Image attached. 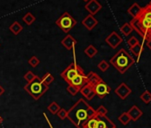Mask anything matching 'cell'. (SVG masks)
I'll use <instances>...</instances> for the list:
<instances>
[{
  "instance_id": "cell-1",
  "label": "cell",
  "mask_w": 151,
  "mask_h": 128,
  "mask_svg": "<svg viewBox=\"0 0 151 128\" xmlns=\"http://www.w3.org/2000/svg\"><path fill=\"white\" fill-rule=\"evenodd\" d=\"M96 115V110L86 100L79 99L68 110L67 118L77 128H84L86 121Z\"/></svg>"
},
{
  "instance_id": "cell-2",
  "label": "cell",
  "mask_w": 151,
  "mask_h": 128,
  "mask_svg": "<svg viewBox=\"0 0 151 128\" xmlns=\"http://www.w3.org/2000/svg\"><path fill=\"white\" fill-rule=\"evenodd\" d=\"M132 28L145 40L151 39V6L141 7L139 14L130 22Z\"/></svg>"
},
{
  "instance_id": "cell-3",
  "label": "cell",
  "mask_w": 151,
  "mask_h": 128,
  "mask_svg": "<svg viewBox=\"0 0 151 128\" xmlns=\"http://www.w3.org/2000/svg\"><path fill=\"white\" fill-rule=\"evenodd\" d=\"M109 62L119 71V73L124 74L135 63V60L124 49H121L109 60Z\"/></svg>"
},
{
  "instance_id": "cell-4",
  "label": "cell",
  "mask_w": 151,
  "mask_h": 128,
  "mask_svg": "<svg viewBox=\"0 0 151 128\" xmlns=\"http://www.w3.org/2000/svg\"><path fill=\"white\" fill-rule=\"evenodd\" d=\"M24 90L30 95L32 98L36 101H37L42 95H44L47 90H48V86L45 85L39 77L37 76V78L30 83H28L24 86Z\"/></svg>"
},
{
  "instance_id": "cell-5",
  "label": "cell",
  "mask_w": 151,
  "mask_h": 128,
  "mask_svg": "<svg viewBox=\"0 0 151 128\" xmlns=\"http://www.w3.org/2000/svg\"><path fill=\"white\" fill-rule=\"evenodd\" d=\"M55 24L65 33L69 32L77 24L76 21L68 12H65L61 14V16L55 22Z\"/></svg>"
},
{
  "instance_id": "cell-6",
  "label": "cell",
  "mask_w": 151,
  "mask_h": 128,
  "mask_svg": "<svg viewBox=\"0 0 151 128\" xmlns=\"http://www.w3.org/2000/svg\"><path fill=\"white\" fill-rule=\"evenodd\" d=\"M84 70L78 66L77 63H76L75 61L70 63L69 65L61 72L60 74V77L67 82V83H70L71 80L76 77L78 76L79 74H84Z\"/></svg>"
},
{
  "instance_id": "cell-7",
  "label": "cell",
  "mask_w": 151,
  "mask_h": 128,
  "mask_svg": "<svg viewBox=\"0 0 151 128\" xmlns=\"http://www.w3.org/2000/svg\"><path fill=\"white\" fill-rule=\"evenodd\" d=\"M93 91H94L95 95H97L101 99H103L110 93L111 88L109 87V86H108V84H106L102 80L100 83L93 86Z\"/></svg>"
},
{
  "instance_id": "cell-8",
  "label": "cell",
  "mask_w": 151,
  "mask_h": 128,
  "mask_svg": "<svg viewBox=\"0 0 151 128\" xmlns=\"http://www.w3.org/2000/svg\"><path fill=\"white\" fill-rule=\"evenodd\" d=\"M105 42L113 49H116L122 42H123V38L121 36H119L116 31L111 32L106 38H105Z\"/></svg>"
},
{
  "instance_id": "cell-9",
  "label": "cell",
  "mask_w": 151,
  "mask_h": 128,
  "mask_svg": "<svg viewBox=\"0 0 151 128\" xmlns=\"http://www.w3.org/2000/svg\"><path fill=\"white\" fill-rule=\"evenodd\" d=\"M102 8V6L97 1V0H89L86 4L85 9L89 13V14L94 16L99 11H101Z\"/></svg>"
},
{
  "instance_id": "cell-10",
  "label": "cell",
  "mask_w": 151,
  "mask_h": 128,
  "mask_svg": "<svg viewBox=\"0 0 151 128\" xmlns=\"http://www.w3.org/2000/svg\"><path fill=\"white\" fill-rule=\"evenodd\" d=\"M116 94L122 100H125L132 93L131 88L125 84V83H121L115 90Z\"/></svg>"
},
{
  "instance_id": "cell-11",
  "label": "cell",
  "mask_w": 151,
  "mask_h": 128,
  "mask_svg": "<svg viewBox=\"0 0 151 128\" xmlns=\"http://www.w3.org/2000/svg\"><path fill=\"white\" fill-rule=\"evenodd\" d=\"M96 128H116V124L106 116H97Z\"/></svg>"
},
{
  "instance_id": "cell-12",
  "label": "cell",
  "mask_w": 151,
  "mask_h": 128,
  "mask_svg": "<svg viewBox=\"0 0 151 128\" xmlns=\"http://www.w3.org/2000/svg\"><path fill=\"white\" fill-rule=\"evenodd\" d=\"M87 83H88V81H87L86 75L84 73V74H79V75H78V76H76V77L71 80V82H70L68 85L75 86H77L78 88L81 89V88H82L84 86H86Z\"/></svg>"
},
{
  "instance_id": "cell-13",
  "label": "cell",
  "mask_w": 151,
  "mask_h": 128,
  "mask_svg": "<svg viewBox=\"0 0 151 128\" xmlns=\"http://www.w3.org/2000/svg\"><path fill=\"white\" fill-rule=\"evenodd\" d=\"M80 93H82V95L87 100V101H91L93 99V97L95 96L94 91H93V86L92 85H90L89 83H87L86 86H84L81 89H80Z\"/></svg>"
},
{
  "instance_id": "cell-14",
  "label": "cell",
  "mask_w": 151,
  "mask_h": 128,
  "mask_svg": "<svg viewBox=\"0 0 151 128\" xmlns=\"http://www.w3.org/2000/svg\"><path fill=\"white\" fill-rule=\"evenodd\" d=\"M82 24L83 26L88 29V30H92L97 25H98V21L97 19L94 18V16L91 15V14H88L83 21H82Z\"/></svg>"
},
{
  "instance_id": "cell-15",
  "label": "cell",
  "mask_w": 151,
  "mask_h": 128,
  "mask_svg": "<svg viewBox=\"0 0 151 128\" xmlns=\"http://www.w3.org/2000/svg\"><path fill=\"white\" fill-rule=\"evenodd\" d=\"M77 40H76L71 35H67L62 40H61V45L67 49V50H72L77 45Z\"/></svg>"
},
{
  "instance_id": "cell-16",
  "label": "cell",
  "mask_w": 151,
  "mask_h": 128,
  "mask_svg": "<svg viewBox=\"0 0 151 128\" xmlns=\"http://www.w3.org/2000/svg\"><path fill=\"white\" fill-rule=\"evenodd\" d=\"M130 118H131V121H137L142 115H143V112L138 108V106L136 105H133L128 111H127Z\"/></svg>"
},
{
  "instance_id": "cell-17",
  "label": "cell",
  "mask_w": 151,
  "mask_h": 128,
  "mask_svg": "<svg viewBox=\"0 0 151 128\" xmlns=\"http://www.w3.org/2000/svg\"><path fill=\"white\" fill-rule=\"evenodd\" d=\"M86 78H87L88 83H89L90 85H92L93 86H95L96 84L100 83L101 81H102V78H101L98 74H96L95 72H93V71L89 72V73L86 75Z\"/></svg>"
},
{
  "instance_id": "cell-18",
  "label": "cell",
  "mask_w": 151,
  "mask_h": 128,
  "mask_svg": "<svg viewBox=\"0 0 151 128\" xmlns=\"http://www.w3.org/2000/svg\"><path fill=\"white\" fill-rule=\"evenodd\" d=\"M140 10H141V7H140L137 3H134V4H132V5L129 7V9L127 10V12H128V14H129L132 18H134V17H136V16L139 14V13L140 12Z\"/></svg>"
},
{
  "instance_id": "cell-19",
  "label": "cell",
  "mask_w": 151,
  "mask_h": 128,
  "mask_svg": "<svg viewBox=\"0 0 151 128\" xmlns=\"http://www.w3.org/2000/svg\"><path fill=\"white\" fill-rule=\"evenodd\" d=\"M9 29H10V31L13 34H14L15 36H17V35H19L22 31L23 27L20 24L19 22H14L13 24H11V26L9 27Z\"/></svg>"
},
{
  "instance_id": "cell-20",
  "label": "cell",
  "mask_w": 151,
  "mask_h": 128,
  "mask_svg": "<svg viewBox=\"0 0 151 128\" xmlns=\"http://www.w3.org/2000/svg\"><path fill=\"white\" fill-rule=\"evenodd\" d=\"M84 52H85V53L86 54L87 57H89V58H93V57L97 54L98 50H97L96 47H94L93 45H88V46L85 49Z\"/></svg>"
},
{
  "instance_id": "cell-21",
  "label": "cell",
  "mask_w": 151,
  "mask_h": 128,
  "mask_svg": "<svg viewBox=\"0 0 151 128\" xmlns=\"http://www.w3.org/2000/svg\"><path fill=\"white\" fill-rule=\"evenodd\" d=\"M130 50H131V52L136 56V57H138V58H139V56H140V54L142 53V52H143V45L142 44H137L135 46H133V47H132V48H130Z\"/></svg>"
},
{
  "instance_id": "cell-22",
  "label": "cell",
  "mask_w": 151,
  "mask_h": 128,
  "mask_svg": "<svg viewBox=\"0 0 151 128\" xmlns=\"http://www.w3.org/2000/svg\"><path fill=\"white\" fill-rule=\"evenodd\" d=\"M22 21L27 24V25H31L34 23V22L36 21V17L31 14V13H27L23 17H22Z\"/></svg>"
},
{
  "instance_id": "cell-23",
  "label": "cell",
  "mask_w": 151,
  "mask_h": 128,
  "mask_svg": "<svg viewBox=\"0 0 151 128\" xmlns=\"http://www.w3.org/2000/svg\"><path fill=\"white\" fill-rule=\"evenodd\" d=\"M41 81L45 84V85H46V86H49V85H51L53 81H54V77L51 74V73H45L43 77H42V78H41Z\"/></svg>"
},
{
  "instance_id": "cell-24",
  "label": "cell",
  "mask_w": 151,
  "mask_h": 128,
  "mask_svg": "<svg viewBox=\"0 0 151 128\" xmlns=\"http://www.w3.org/2000/svg\"><path fill=\"white\" fill-rule=\"evenodd\" d=\"M118 120H119V122H120L122 124L127 125V124L130 123L131 118H130V116H129V115H128L127 112H124V113H122V114L118 116Z\"/></svg>"
},
{
  "instance_id": "cell-25",
  "label": "cell",
  "mask_w": 151,
  "mask_h": 128,
  "mask_svg": "<svg viewBox=\"0 0 151 128\" xmlns=\"http://www.w3.org/2000/svg\"><path fill=\"white\" fill-rule=\"evenodd\" d=\"M133 30V29L132 28V26L130 25V23H124L121 28H120V31L122 32L123 35L124 36H128L132 33V31Z\"/></svg>"
},
{
  "instance_id": "cell-26",
  "label": "cell",
  "mask_w": 151,
  "mask_h": 128,
  "mask_svg": "<svg viewBox=\"0 0 151 128\" xmlns=\"http://www.w3.org/2000/svg\"><path fill=\"white\" fill-rule=\"evenodd\" d=\"M48 110L51 112V114H52V115H56L57 113H58V111L60 109V105L57 103V102H55V101H52V102H51V104L48 106Z\"/></svg>"
},
{
  "instance_id": "cell-27",
  "label": "cell",
  "mask_w": 151,
  "mask_h": 128,
  "mask_svg": "<svg viewBox=\"0 0 151 128\" xmlns=\"http://www.w3.org/2000/svg\"><path fill=\"white\" fill-rule=\"evenodd\" d=\"M97 124V115L86 121V123L84 125V128H96Z\"/></svg>"
},
{
  "instance_id": "cell-28",
  "label": "cell",
  "mask_w": 151,
  "mask_h": 128,
  "mask_svg": "<svg viewBox=\"0 0 151 128\" xmlns=\"http://www.w3.org/2000/svg\"><path fill=\"white\" fill-rule=\"evenodd\" d=\"M140 100L146 103V104H148L151 102V93H149L148 91H145L140 96H139Z\"/></svg>"
},
{
  "instance_id": "cell-29",
  "label": "cell",
  "mask_w": 151,
  "mask_h": 128,
  "mask_svg": "<svg viewBox=\"0 0 151 128\" xmlns=\"http://www.w3.org/2000/svg\"><path fill=\"white\" fill-rule=\"evenodd\" d=\"M67 91L68 93H69L72 96H76L79 92H80V89L78 88L77 86H72V85H68V86L67 87Z\"/></svg>"
},
{
  "instance_id": "cell-30",
  "label": "cell",
  "mask_w": 151,
  "mask_h": 128,
  "mask_svg": "<svg viewBox=\"0 0 151 128\" xmlns=\"http://www.w3.org/2000/svg\"><path fill=\"white\" fill-rule=\"evenodd\" d=\"M109 64L106 61V60H101L99 64H98V69L101 70V71H102V72H105V71H107L108 70H109Z\"/></svg>"
},
{
  "instance_id": "cell-31",
  "label": "cell",
  "mask_w": 151,
  "mask_h": 128,
  "mask_svg": "<svg viewBox=\"0 0 151 128\" xmlns=\"http://www.w3.org/2000/svg\"><path fill=\"white\" fill-rule=\"evenodd\" d=\"M29 64L32 67V68H37L38 66V64L40 63V60L37 57V56H32L29 60H28Z\"/></svg>"
},
{
  "instance_id": "cell-32",
  "label": "cell",
  "mask_w": 151,
  "mask_h": 128,
  "mask_svg": "<svg viewBox=\"0 0 151 128\" xmlns=\"http://www.w3.org/2000/svg\"><path fill=\"white\" fill-rule=\"evenodd\" d=\"M37 78V75H35L32 71H28L25 75H24V79L28 82V83H30L32 82L35 78Z\"/></svg>"
},
{
  "instance_id": "cell-33",
  "label": "cell",
  "mask_w": 151,
  "mask_h": 128,
  "mask_svg": "<svg viewBox=\"0 0 151 128\" xmlns=\"http://www.w3.org/2000/svg\"><path fill=\"white\" fill-rule=\"evenodd\" d=\"M96 110V114H97V116H106L107 115V113H108V109L104 107V106H100L97 109H95Z\"/></svg>"
},
{
  "instance_id": "cell-34",
  "label": "cell",
  "mask_w": 151,
  "mask_h": 128,
  "mask_svg": "<svg viewBox=\"0 0 151 128\" xmlns=\"http://www.w3.org/2000/svg\"><path fill=\"white\" fill-rule=\"evenodd\" d=\"M56 115H58V116H59L61 120H64V119L67 118V116H68V110H66L65 109L60 108V109L58 111V113H57Z\"/></svg>"
},
{
  "instance_id": "cell-35",
  "label": "cell",
  "mask_w": 151,
  "mask_h": 128,
  "mask_svg": "<svg viewBox=\"0 0 151 128\" xmlns=\"http://www.w3.org/2000/svg\"><path fill=\"white\" fill-rule=\"evenodd\" d=\"M139 40L135 37H132L128 41H127V44H128V45H129V47L130 48H132V47H133V46H135L137 44H139Z\"/></svg>"
},
{
  "instance_id": "cell-36",
  "label": "cell",
  "mask_w": 151,
  "mask_h": 128,
  "mask_svg": "<svg viewBox=\"0 0 151 128\" xmlns=\"http://www.w3.org/2000/svg\"><path fill=\"white\" fill-rule=\"evenodd\" d=\"M4 93H5V89H4V87L1 85H0V96H1Z\"/></svg>"
},
{
  "instance_id": "cell-37",
  "label": "cell",
  "mask_w": 151,
  "mask_h": 128,
  "mask_svg": "<svg viewBox=\"0 0 151 128\" xmlns=\"http://www.w3.org/2000/svg\"><path fill=\"white\" fill-rule=\"evenodd\" d=\"M147 46L151 50V39H148V40L147 41Z\"/></svg>"
},
{
  "instance_id": "cell-38",
  "label": "cell",
  "mask_w": 151,
  "mask_h": 128,
  "mask_svg": "<svg viewBox=\"0 0 151 128\" xmlns=\"http://www.w3.org/2000/svg\"><path fill=\"white\" fill-rule=\"evenodd\" d=\"M3 122V118H2V116H0V124H1Z\"/></svg>"
},
{
  "instance_id": "cell-39",
  "label": "cell",
  "mask_w": 151,
  "mask_h": 128,
  "mask_svg": "<svg viewBox=\"0 0 151 128\" xmlns=\"http://www.w3.org/2000/svg\"><path fill=\"white\" fill-rule=\"evenodd\" d=\"M83 1H84V2H86V3H87V2L89 1V0H83Z\"/></svg>"
},
{
  "instance_id": "cell-40",
  "label": "cell",
  "mask_w": 151,
  "mask_h": 128,
  "mask_svg": "<svg viewBox=\"0 0 151 128\" xmlns=\"http://www.w3.org/2000/svg\"><path fill=\"white\" fill-rule=\"evenodd\" d=\"M148 6H151V1L149 2V4H148Z\"/></svg>"
},
{
  "instance_id": "cell-41",
  "label": "cell",
  "mask_w": 151,
  "mask_h": 128,
  "mask_svg": "<svg viewBox=\"0 0 151 128\" xmlns=\"http://www.w3.org/2000/svg\"></svg>"
}]
</instances>
